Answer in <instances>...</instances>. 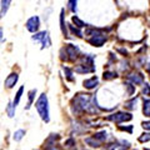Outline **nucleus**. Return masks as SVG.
<instances>
[{"label": "nucleus", "instance_id": "nucleus-6", "mask_svg": "<svg viewBox=\"0 0 150 150\" xmlns=\"http://www.w3.org/2000/svg\"><path fill=\"white\" fill-rule=\"evenodd\" d=\"M19 80V75L18 73H11L9 74L6 79H5V88L6 89H13L14 86H15V84L18 83Z\"/></svg>", "mask_w": 150, "mask_h": 150}, {"label": "nucleus", "instance_id": "nucleus-11", "mask_svg": "<svg viewBox=\"0 0 150 150\" xmlns=\"http://www.w3.org/2000/svg\"><path fill=\"white\" fill-rule=\"evenodd\" d=\"M98 78L96 76H93V78H90V79H88V80H85L84 81V86H85L86 89H94L96 85H98Z\"/></svg>", "mask_w": 150, "mask_h": 150}, {"label": "nucleus", "instance_id": "nucleus-5", "mask_svg": "<svg viewBox=\"0 0 150 150\" xmlns=\"http://www.w3.org/2000/svg\"><path fill=\"white\" fill-rule=\"evenodd\" d=\"M25 26L30 33H36L38 30H39V28H40V19H39V16H31L30 19H28Z\"/></svg>", "mask_w": 150, "mask_h": 150}, {"label": "nucleus", "instance_id": "nucleus-13", "mask_svg": "<svg viewBox=\"0 0 150 150\" xmlns=\"http://www.w3.org/2000/svg\"><path fill=\"white\" fill-rule=\"evenodd\" d=\"M23 93H24V86H20V88H19V90L16 91V94H15V98H14V100H13L14 106H18V104L20 103V99H21Z\"/></svg>", "mask_w": 150, "mask_h": 150}, {"label": "nucleus", "instance_id": "nucleus-9", "mask_svg": "<svg viewBox=\"0 0 150 150\" xmlns=\"http://www.w3.org/2000/svg\"><path fill=\"white\" fill-rule=\"evenodd\" d=\"M10 4L11 0H1V3H0V18L5 16V14L8 13L9 8H10Z\"/></svg>", "mask_w": 150, "mask_h": 150}, {"label": "nucleus", "instance_id": "nucleus-12", "mask_svg": "<svg viewBox=\"0 0 150 150\" xmlns=\"http://www.w3.org/2000/svg\"><path fill=\"white\" fill-rule=\"evenodd\" d=\"M35 95H36V89H33V90L29 91V94H28V105L25 109H30V106L33 105V103H34Z\"/></svg>", "mask_w": 150, "mask_h": 150}, {"label": "nucleus", "instance_id": "nucleus-3", "mask_svg": "<svg viewBox=\"0 0 150 150\" xmlns=\"http://www.w3.org/2000/svg\"><path fill=\"white\" fill-rule=\"evenodd\" d=\"M106 119L110 120V121H114V123H116V124H120V123H123V121H130L131 119H133V115H131L130 112L119 111V112H116V114L109 115Z\"/></svg>", "mask_w": 150, "mask_h": 150}, {"label": "nucleus", "instance_id": "nucleus-14", "mask_svg": "<svg viewBox=\"0 0 150 150\" xmlns=\"http://www.w3.org/2000/svg\"><path fill=\"white\" fill-rule=\"evenodd\" d=\"M71 21L74 23L75 25H76V28H86L88 25H86V23H84L80 18H78L76 15H74L73 18H71Z\"/></svg>", "mask_w": 150, "mask_h": 150}, {"label": "nucleus", "instance_id": "nucleus-2", "mask_svg": "<svg viewBox=\"0 0 150 150\" xmlns=\"http://www.w3.org/2000/svg\"><path fill=\"white\" fill-rule=\"evenodd\" d=\"M33 40L35 41H40L41 43V49L49 48L51 46V40H50V35L49 31H40V33H35V35H33Z\"/></svg>", "mask_w": 150, "mask_h": 150}, {"label": "nucleus", "instance_id": "nucleus-23", "mask_svg": "<svg viewBox=\"0 0 150 150\" xmlns=\"http://www.w3.org/2000/svg\"><path fill=\"white\" fill-rule=\"evenodd\" d=\"M137 101H138V98H134V99H131L125 106L128 108V109H130V110H134L135 108H137Z\"/></svg>", "mask_w": 150, "mask_h": 150}, {"label": "nucleus", "instance_id": "nucleus-30", "mask_svg": "<svg viewBox=\"0 0 150 150\" xmlns=\"http://www.w3.org/2000/svg\"><path fill=\"white\" fill-rule=\"evenodd\" d=\"M144 150H150V149H144Z\"/></svg>", "mask_w": 150, "mask_h": 150}, {"label": "nucleus", "instance_id": "nucleus-4", "mask_svg": "<svg viewBox=\"0 0 150 150\" xmlns=\"http://www.w3.org/2000/svg\"><path fill=\"white\" fill-rule=\"evenodd\" d=\"M63 49H64L65 54H67V56H68V60H73V62L78 58L79 54H80V50H79V48H78V46H75V45H73V44H68Z\"/></svg>", "mask_w": 150, "mask_h": 150}, {"label": "nucleus", "instance_id": "nucleus-15", "mask_svg": "<svg viewBox=\"0 0 150 150\" xmlns=\"http://www.w3.org/2000/svg\"><path fill=\"white\" fill-rule=\"evenodd\" d=\"M15 109H16V106H14L13 101L9 103L8 106H6V112H8L9 118H14V115H15Z\"/></svg>", "mask_w": 150, "mask_h": 150}, {"label": "nucleus", "instance_id": "nucleus-29", "mask_svg": "<svg viewBox=\"0 0 150 150\" xmlns=\"http://www.w3.org/2000/svg\"><path fill=\"white\" fill-rule=\"evenodd\" d=\"M3 40H4V36H3V29L0 28V43H1Z\"/></svg>", "mask_w": 150, "mask_h": 150}, {"label": "nucleus", "instance_id": "nucleus-22", "mask_svg": "<svg viewBox=\"0 0 150 150\" xmlns=\"http://www.w3.org/2000/svg\"><path fill=\"white\" fill-rule=\"evenodd\" d=\"M118 76V74L116 73H114V71H106V73H104V80H111V79H114V78H116Z\"/></svg>", "mask_w": 150, "mask_h": 150}, {"label": "nucleus", "instance_id": "nucleus-7", "mask_svg": "<svg viewBox=\"0 0 150 150\" xmlns=\"http://www.w3.org/2000/svg\"><path fill=\"white\" fill-rule=\"evenodd\" d=\"M128 80L134 85H139V84L144 83V76L142 74H130L128 75Z\"/></svg>", "mask_w": 150, "mask_h": 150}, {"label": "nucleus", "instance_id": "nucleus-10", "mask_svg": "<svg viewBox=\"0 0 150 150\" xmlns=\"http://www.w3.org/2000/svg\"><path fill=\"white\" fill-rule=\"evenodd\" d=\"M60 29H62V33L65 36L68 35V29H67V23H65L64 9H62V11H60Z\"/></svg>", "mask_w": 150, "mask_h": 150}, {"label": "nucleus", "instance_id": "nucleus-25", "mask_svg": "<svg viewBox=\"0 0 150 150\" xmlns=\"http://www.w3.org/2000/svg\"><path fill=\"white\" fill-rule=\"evenodd\" d=\"M150 140V133H144L143 135H140L139 137V142L140 143H146Z\"/></svg>", "mask_w": 150, "mask_h": 150}, {"label": "nucleus", "instance_id": "nucleus-19", "mask_svg": "<svg viewBox=\"0 0 150 150\" xmlns=\"http://www.w3.org/2000/svg\"><path fill=\"white\" fill-rule=\"evenodd\" d=\"M85 143L90 145L91 148H99L100 146V142H98V140L94 139V138H86L85 139Z\"/></svg>", "mask_w": 150, "mask_h": 150}, {"label": "nucleus", "instance_id": "nucleus-28", "mask_svg": "<svg viewBox=\"0 0 150 150\" xmlns=\"http://www.w3.org/2000/svg\"><path fill=\"white\" fill-rule=\"evenodd\" d=\"M143 128L145 130H150V121H144V123H143Z\"/></svg>", "mask_w": 150, "mask_h": 150}, {"label": "nucleus", "instance_id": "nucleus-1", "mask_svg": "<svg viewBox=\"0 0 150 150\" xmlns=\"http://www.w3.org/2000/svg\"><path fill=\"white\" fill-rule=\"evenodd\" d=\"M35 108L38 114L40 115V118L45 123H49L50 121V111H49V101H48V96L46 94L43 93L39 96V99L36 100L35 103Z\"/></svg>", "mask_w": 150, "mask_h": 150}, {"label": "nucleus", "instance_id": "nucleus-24", "mask_svg": "<svg viewBox=\"0 0 150 150\" xmlns=\"http://www.w3.org/2000/svg\"><path fill=\"white\" fill-rule=\"evenodd\" d=\"M64 71H65V75H67V79L69 81H74V78L71 76L73 75V70L71 69H69L67 67H64Z\"/></svg>", "mask_w": 150, "mask_h": 150}, {"label": "nucleus", "instance_id": "nucleus-26", "mask_svg": "<svg viewBox=\"0 0 150 150\" xmlns=\"http://www.w3.org/2000/svg\"><path fill=\"white\" fill-rule=\"evenodd\" d=\"M125 86L128 88V93H129V95H133V93L135 91V85H134V84H131V83H126V84H125Z\"/></svg>", "mask_w": 150, "mask_h": 150}, {"label": "nucleus", "instance_id": "nucleus-17", "mask_svg": "<svg viewBox=\"0 0 150 150\" xmlns=\"http://www.w3.org/2000/svg\"><path fill=\"white\" fill-rule=\"evenodd\" d=\"M143 112L145 116L150 118V99L148 100H144V104H143Z\"/></svg>", "mask_w": 150, "mask_h": 150}, {"label": "nucleus", "instance_id": "nucleus-16", "mask_svg": "<svg viewBox=\"0 0 150 150\" xmlns=\"http://www.w3.org/2000/svg\"><path fill=\"white\" fill-rule=\"evenodd\" d=\"M24 135H25V130H23V129H19L16 130L15 133H14L13 135V139L15 140V142H20V140L24 138Z\"/></svg>", "mask_w": 150, "mask_h": 150}, {"label": "nucleus", "instance_id": "nucleus-31", "mask_svg": "<svg viewBox=\"0 0 150 150\" xmlns=\"http://www.w3.org/2000/svg\"><path fill=\"white\" fill-rule=\"evenodd\" d=\"M149 73H150V71H149Z\"/></svg>", "mask_w": 150, "mask_h": 150}, {"label": "nucleus", "instance_id": "nucleus-20", "mask_svg": "<svg viewBox=\"0 0 150 150\" xmlns=\"http://www.w3.org/2000/svg\"><path fill=\"white\" fill-rule=\"evenodd\" d=\"M76 4H78V0H69L68 6H69V10L71 13H76V10H78Z\"/></svg>", "mask_w": 150, "mask_h": 150}, {"label": "nucleus", "instance_id": "nucleus-21", "mask_svg": "<svg viewBox=\"0 0 150 150\" xmlns=\"http://www.w3.org/2000/svg\"><path fill=\"white\" fill-rule=\"evenodd\" d=\"M69 29L71 30L73 34H76V36H79V38H83V33H81L80 30H79V28L74 26V25H71V24H69Z\"/></svg>", "mask_w": 150, "mask_h": 150}, {"label": "nucleus", "instance_id": "nucleus-27", "mask_svg": "<svg viewBox=\"0 0 150 150\" xmlns=\"http://www.w3.org/2000/svg\"><path fill=\"white\" fill-rule=\"evenodd\" d=\"M143 85H144L143 94H144V95H146V96H150V85H149V84H146V83L143 84Z\"/></svg>", "mask_w": 150, "mask_h": 150}, {"label": "nucleus", "instance_id": "nucleus-8", "mask_svg": "<svg viewBox=\"0 0 150 150\" xmlns=\"http://www.w3.org/2000/svg\"><path fill=\"white\" fill-rule=\"evenodd\" d=\"M75 71H76V73H79V74L93 73V71H95V68H93V67H89V65H86V64H80V65H78V67L75 68Z\"/></svg>", "mask_w": 150, "mask_h": 150}, {"label": "nucleus", "instance_id": "nucleus-18", "mask_svg": "<svg viewBox=\"0 0 150 150\" xmlns=\"http://www.w3.org/2000/svg\"><path fill=\"white\" fill-rule=\"evenodd\" d=\"M94 139H96L98 142H105L106 138H108V134H106V131H100V133H96V134H94Z\"/></svg>", "mask_w": 150, "mask_h": 150}]
</instances>
